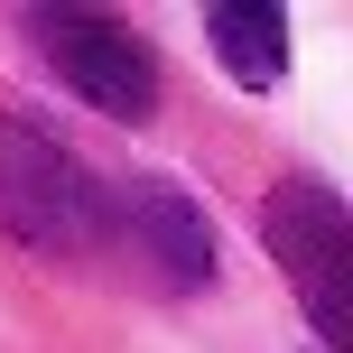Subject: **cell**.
<instances>
[{
    "mask_svg": "<svg viewBox=\"0 0 353 353\" xmlns=\"http://www.w3.org/2000/svg\"><path fill=\"white\" fill-rule=\"evenodd\" d=\"M261 232L279 251V270L298 279V307L316 316L325 344H353V223L344 195L325 176H279L261 205Z\"/></svg>",
    "mask_w": 353,
    "mask_h": 353,
    "instance_id": "2",
    "label": "cell"
},
{
    "mask_svg": "<svg viewBox=\"0 0 353 353\" xmlns=\"http://www.w3.org/2000/svg\"><path fill=\"white\" fill-rule=\"evenodd\" d=\"M205 47H214V65H223L232 84L270 93L288 74V19L279 10H251V0H223V10H205Z\"/></svg>",
    "mask_w": 353,
    "mask_h": 353,
    "instance_id": "5",
    "label": "cell"
},
{
    "mask_svg": "<svg viewBox=\"0 0 353 353\" xmlns=\"http://www.w3.org/2000/svg\"><path fill=\"white\" fill-rule=\"evenodd\" d=\"M103 223H112V195L93 186V168L74 159L56 130L0 112V232L28 242V251L74 261V251L103 242Z\"/></svg>",
    "mask_w": 353,
    "mask_h": 353,
    "instance_id": "1",
    "label": "cell"
},
{
    "mask_svg": "<svg viewBox=\"0 0 353 353\" xmlns=\"http://www.w3.org/2000/svg\"><path fill=\"white\" fill-rule=\"evenodd\" d=\"M37 37H47V65L84 93L93 112L112 121H140L159 103V56H149L140 28L121 19H93V10H37Z\"/></svg>",
    "mask_w": 353,
    "mask_h": 353,
    "instance_id": "3",
    "label": "cell"
},
{
    "mask_svg": "<svg viewBox=\"0 0 353 353\" xmlns=\"http://www.w3.org/2000/svg\"><path fill=\"white\" fill-rule=\"evenodd\" d=\"M112 223H121L130 261H140L159 288H205V279H214V232H205V214H195L186 186H168V176H130V186L112 195Z\"/></svg>",
    "mask_w": 353,
    "mask_h": 353,
    "instance_id": "4",
    "label": "cell"
}]
</instances>
